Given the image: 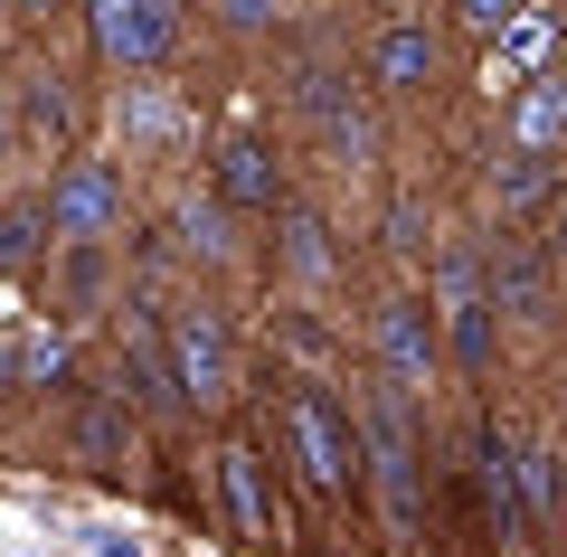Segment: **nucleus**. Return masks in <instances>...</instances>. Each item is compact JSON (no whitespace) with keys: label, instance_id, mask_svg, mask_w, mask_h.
Returning <instances> with one entry per match:
<instances>
[{"label":"nucleus","instance_id":"obj_1","mask_svg":"<svg viewBox=\"0 0 567 557\" xmlns=\"http://www.w3.org/2000/svg\"><path fill=\"white\" fill-rule=\"evenodd\" d=\"M246 435L284 463V482L322 510L369 501V435H360V398H341L331 369H284L275 388H246Z\"/></svg>","mask_w":567,"mask_h":557},{"label":"nucleus","instance_id":"obj_2","mask_svg":"<svg viewBox=\"0 0 567 557\" xmlns=\"http://www.w3.org/2000/svg\"><path fill=\"white\" fill-rule=\"evenodd\" d=\"M425 302L445 321V369L464 388H483L502 369V302H492V275H483V237H445L435 265H425Z\"/></svg>","mask_w":567,"mask_h":557},{"label":"nucleus","instance_id":"obj_3","mask_svg":"<svg viewBox=\"0 0 567 557\" xmlns=\"http://www.w3.org/2000/svg\"><path fill=\"white\" fill-rule=\"evenodd\" d=\"M162 331H171V369H181V388H189V416H199V425L237 416V406H246V359H237V331H227L218 293H208V283L171 293L162 302Z\"/></svg>","mask_w":567,"mask_h":557},{"label":"nucleus","instance_id":"obj_4","mask_svg":"<svg viewBox=\"0 0 567 557\" xmlns=\"http://www.w3.org/2000/svg\"><path fill=\"white\" fill-rule=\"evenodd\" d=\"M39 208H48V237H58V246H123V227H133L123 152L76 142L66 161H48V171H39Z\"/></svg>","mask_w":567,"mask_h":557},{"label":"nucleus","instance_id":"obj_5","mask_svg":"<svg viewBox=\"0 0 567 557\" xmlns=\"http://www.w3.org/2000/svg\"><path fill=\"white\" fill-rule=\"evenodd\" d=\"M85 48H95V66L114 85L133 76H171L189 48V0H85Z\"/></svg>","mask_w":567,"mask_h":557},{"label":"nucleus","instance_id":"obj_6","mask_svg":"<svg viewBox=\"0 0 567 557\" xmlns=\"http://www.w3.org/2000/svg\"><path fill=\"white\" fill-rule=\"evenodd\" d=\"M360 379L398 388L406 406H425L435 388L454 379V369H445V321H435L425 293H379V302H369V369H360Z\"/></svg>","mask_w":567,"mask_h":557},{"label":"nucleus","instance_id":"obj_7","mask_svg":"<svg viewBox=\"0 0 567 557\" xmlns=\"http://www.w3.org/2000/svg\"><path fill=\"white\" fill-rule=\"evenodd\" d=\"M114 388L142 406V425H162V435H189V388H181V369H171V331H162V302L152 293H123L114 302Z\"/></svg>","mask_w":567,"mask_h":557},{"label":"nucleus","instance_id":"obj_8","mask_svg":"<svg viewBox=\"0 0 567 557\" xmlns=\"http://www.w3.org/2000/svg\"><path fill=\"white\" fill-rule=\"evenodd\" d=\"M464 473H473V501H483V529L502 557L539 548V510H529V482H520V425L502 406H483L464 435Z\"/></svg>","mask_w":567,"mask_h":557},{"label":"nucleus","instance_id":"obj_9","mask_svg":"<svg viewBox=\"0 0 567 557\" xmlns=\"http://www.w3.org/2000/svg\"><path fill=\"white\" fill-rule=\"evenodd\" d=\"M379 104H388L379 85L350 76V66H331V58H303V66H293V114H303L341 161H379V152H388Z\"/></svg>","mask_w":567,"mask_h":557},{"label":"nucleus","instance_id":"obj_10","mask_svg":"<svg viewBox=\"0 0 567 557\" xmlns=\"http://www.w3.org/2000/svg\"><path fill=\"white\" fill-rule=\"evenodd\" d=\"M104 114H114L123 161H162V171L208 161V152H199V104H189L171 76H133V85H114V95H104Z\"/></svg>","mask_w":567,"mask_h":557},{"label":"nucleus","instance_id":"obj_11","mask_svg":"<svg viewBox=\"0 0 567 557\" xmlns=\"http://www.w3.org/2000/svg\"><path fill=\"white\" fill-rule=\"evenodd\" d=\"M218 492H227V538H237V548H293V519H284V463L265 454L256 435H227L218 444Z\"/></svg>","mask_w":567,"mask_h":557},{"label":"nucleus","instance_id":"obj_12","mask_svg":"<svg viewBox=\"0 0 567 557\" xmlns=\"http://www.w3.org/2000/svg\"><path fill=\"white\" fill-rule=\"evenodd\" d=\"M483 275H492V302H502L511 331H558V265H548V237L529 227H483Z\"/></svg>","mask_w":567,"mask_h":557},{"label":"nucleus","instance_id":"obj_13","mask_svg":"<svg viewBox=\"0 0 567 557\" xmlns=\"http://www.w3.org/2000/svg\"><path fill=\"white\" fill-rule=\"evenodd\" d=\"M360 76L379 85L388 104H416V95H435V85H445V29H435V20H416V10L379 20V29H369V58H360Z\"/></svg>","mask_w":567,"mask_h":557},{"label":"nucleus","instance_id":"obj_14","mask_svg":"<svg viewBox=\"0 0 567 557\" xmlns=\"http://www.w3.org/2000/svg\"><path fill=\"white\" fill-rule=\"evenodd\" d=\"M66 463L95 482H123L142 463V406L123 398V388H85L76 406H66Z\"/></svg>","mask_w":567,"mask_h":557},{"label":"nucleus","instance_id":"obj_15","mask_svg":"<svg viewBox=\"0 0 567 557\" xmlns=\"http://www.w3.org/2000/svg\"><path fill=\"white\" fill-rule=\"evenodd\" d=\"M208 189H218L237 218H265L275 227L284 208H293V179H284V152L265 133H218L208 142Z\"/></svg>","mask_w":567,"mask_h":557},{"label":"nucleus","instance_id":"obj_16","mask_svg":"<svg viewBox=\"0 0 567 557\" xmlns=\"http://www.w3.org/2000/svg\"><path fill=\"white\" fill-rule=\"evenodd\" d=\"M341 275H350V246L331 237V218H322L312 199H293V208L275 218V283H284L293 302H322Z\"/></svg>","mask_w":567,"mask_h":557},{"label":"nucleus","instance_id":"obj_17","mask_svg":"<svg viewBox=\"0 0 567 557\" xmlns=\"http://www.w3.org/2000/svg\"><path fill=\"white\" fill-rule=\"evenodd\" d=\"M558 199H567V179H558L548 152H520V142H492V152H483V208H492V227H529V218H548Z\"/></svg>","mask_w":567,"mask_h":557},{"label":"nucleus","instance_id":"obj_18","mask_svg":"<svg viewBox=\"0 0 567 557\" xmlns=\"http://www.w3.org/2000/svg\"><path fill=\"white\" fill-rule=\"evenodd\" d=\"M114 246H58L48 256V312L58 321H95V312H114L123 302V283H114Z\"/></svg>","mask_w":567,"mask_h":557},{"label":"nucleus","instance_id":"obj_19","mask_svg":"<svg viewBox=\"0 0 567 557\" xmlns=\"http://www.w3.org/2000/svg\"><path fill=\"white\" fill-rule=\"evenodd\" d=\"M10 114H20V142H39L48 161L76 152V95H66L58 66H29V76L10 85Z\"/></svg>","mask_w":567,"mask_h":557},{"label":"nucleus","instance_id":"obj_20","mask_svg":"<svg viewBox=\"0 0 567 557\" xmlns=\"http://www.w3.org/2000/svg\"><path fill=\"white\" fill-rule=\"evenodd\" d=\"M502 142H520V152H567V66H548V76H529L520 95L502 104Z\"/></svg>","mask_w":567,"mask_h":557},{"label":"nucleus","instance_id":"obj_21","mask_svg":"<svg viewBox=\"0 0 567 557\" xmlns=\"http://www.w3.org/2000/svg\"><path fill=\"white\" fill-rule=\"evenodd\" d=\"M181 256L199 265V275H237V265H246L237 208H227L218 189H189V199H181Z\"/></svg>","mask_w":567,"mask_h":557},{"label":"nucleus","instance_id":"obj_22","mask_svg":"<svg viewBox=\"0 0 567 557\" xmlns=\"http://www.w3.org/2000/svg\"><path fill=\"white\" fill-rule=\"evenodd\" d=\"M48 256H58V237H48L39 179H29V189H10V199H0V283H29V275H48Z\"/></svg>","mask_w":567,"mask_h":557},{"label":"nucleus","instance_id":"obj_23","mask_svg":"<svg viewBox=\"0 0 567 557\" xmlns=\"http://www.w3.org/2000/svg\"><path fill=\"white\" fill-rule=\"evenodd\" d=\"M558 39H567V29L548 20V10H520V20H511L502 39H492V66L529 85V76H548V58H558Z\"/></svg>","mask_w":567,"mask_h":557},{"label":"nucleus","instance_id":"obj_24","mask_svg":"<svg viewBox=\"0 0 567 557\" xmlns=\"http://www.w3.org/2000/svg\"><path fill=\"white\" fill-rule=\"evenodd\" d=\"M520 10H529V0H445V29H464V39H502V29L511 20H520Z\"/></svg>","mask_w":567,"mask_h":557},{"label":"nucleus","instance_id":"obj_25","mask_svg":"<svg viewBox=\"0 0 567 557\" xmlns=\"http://www.w3.org/2000/svg\"><path fill=\"white\" fill-rule=\"evenodd\" d=\"M275 10L284 0H218V29L227 39H275Z\"/></svg>","mask_w":567,"mask_h":557},{"label":"nucleus","instance_id":"obj_26","mask_svg":"<svg viewBox=\"0 0 567 557\" xmlns=\"http://www.w3.org/2000/svg\"><path fill=\"white\" fill-rule=\"evenodd\" d=\"M85 557H152L142 538H123V529H85Z\"/></svg>","mask_w":567,"mask_h":557},{"label":"nucleus","instance_id":"obj_27","mask_svg":"<svg viewBox=\"0 0 567 557\" xmlns=\"http://www.w3.org/2000/svg\"><path fill=\"white\" fill-rule=\"evenodd\" d=\"M548 265H558V283H567V199L548 208Z\"/></svg>","mask_w":567,"mask_h":557},{"label":"nucleus","instance_id":"obj_28","mask_svg":"<svg viewBox=\"0 0 567 557\" xmlns=\"http://www.w3.org/2000/svg\"><path fill=\"white\" fill-rule=\"evenodd\" d=\"M20 152V114H10V76H0V161Z\"/></svg>","mask_w":567,"mask_h":557},{"label":"nucleus","instance_id":"obj_29","mask_svg":"<svg viewBox=\"0 0 567 557\" xmlns=\"http://www.w3.org/2000/svg\"><path fill=\"white\" fill-rule=\"evenodd\" d=\"M66 10H85V0H20V20H66Z\"/></svg>","mask_w":567,"mask_h":557},{"label":"nucleus","instance_id":"obj_30","mask_svg":"<svg viewBox=\"0 0 567 557\" xmlns=\"http://www.w3.org/2000/svg\"><path fill=\"white\" fill-rule=\"evenodd\" d=\"M0 29H20V0H0Z\"/></svg>","mask_w":567,"mask_h":557}]
</instances>
